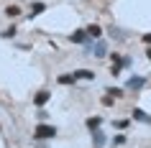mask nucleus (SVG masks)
Returning a JSON list of instances; mask_svg holds the SVG:
<instances>
[{"label":"nucleus","mask_w":151,"mask_h":148,"mask_svg":"<svg viewBox=\"0 0 151 148\" xmlns=\"http://www.w3.org/2000/svg\"><path fill=\"white\" fill-rule=\"evenodd\" d=\"M56 135V125H49V123H39L33 128V140H49Z\"/></svg>","instance_id":"1"},{"label":"nucleus","mask_w":151,"mask_h":148,"mask_svg":"<svg viewBox=\"0 0 151 148\" xmlns=\"http://www.w3.org/2000/svg\"><path fill=\"white\" fill-rule=\"evenodd\" d=\"M85 54H92L97 59H103L108 54V44L105 41H90V44H85Z\"/></svg>","instance_id":"2"},{"label":"nucleus","mask_w":151,"mask_h":148,"mask_svg":"<svg viewBox=\"0 0 151 148\" xmlns=\"http://www.w3.org/2000/svg\"><path fill=\"white\" fill-rule=\"evenodd\" d=\"M143 87H146V77H141V74H133V77L126 82V89H128V92H141Z\"/></svg>","instance_id":"3"},{"label":"nucleus","mask_w":151,"mask_h":148,"mask_svg":"<svg viewBox=\"0 0 151 148\" xmlns=\"http://www.w3.org/2000/svg\"><path fill=\"white\" fill-rule=\"evenodd\" d=\"M51 100V92H49V89H39V92L33 94V105H36V107H44V105H46V102Z\"/></svg>","instance_id":"4"},{"label":"nucleus","mask_w":151,"mask_h":148,"mask_svg":"<svg viewBox=\"0 0 151 148\" xmlns=\"http://www.w3.org/2000/svg\"><path fill=\"white\" fill-rule=\"evenodd\" d=\"M131 117H133V120H138V123L151 125V115L146 112V110H141V107H133V110H131Z\"/></svg>","instance_id":"5"},{"label":"nucleus","mask_w":151,"mask_h":148,"mask_svg":"<svg viewBox=\"0 0 151 148\" xmlns=\"http://www.w3.org/2000/svg\"><path fill=\"white\" fill-rule=\"evenodd\" d=\"M72 44H90V36H87V28H80V31H74L69 36Z\"/></svg>","instance_id":"6"},{"label":"nucleus","mask_w":151,"mask_h":148,"mask_svg":"<svg viewBox=\"0 0 151 148\" xmlns=\"http://www.w3.org/2000/svg\"><path fill=\"white\" fill-rule=\"evenodd\" d=\"M105 143H108V135H105L103 130H95V133H92V148H103Z\"/></svg>","instance_id":"7"},{"label":"nucleus","mask_w":151,"mask_h":148,"mask_svg":"<svg viewBox=\"0 0 151 148\" xmlns=\"http://www.w3.org/2000/svg\"><path fill=\"white\" fill-rule=\"evenodd\" d=\"M85 125H87V130H90V133H95V130H100V125H103V117H100V115L87 117V120H85Z\"/></svg>","instance_id":"8"},{"label":"nucleus","mask_w":151,"mask_h":148,"mask_svg":"<svg viewBox=\"0 0 151 148\" xmlns=\"http://www.w3.org/2000/svg\"><path fill=\"white\" fill-rule=\"evenodd\" d=\"M44 10H46V3L36 0V3H31V13H28V18H36V16H41Z\"/></svg>","instance_id":"9"},{"label":"nucleus","mask_w":151,"mask_h":148,"mask_svg":"<svg viewBox=\"0 0 151 148\" xmlns=\"http://www.w3.org/2000/svg\"><path fill=\"white\" fill-rule=\"evenodd\" d=\"M72 74H74V79H87V82L95 79V71L92 69H77V71H72Z\"/></svg>","instance_id":"10"},{"label":"nucleus","mask_w":151,"mask_h":148,"mask_svg":"<svg viewBox=\"0 0 151 148\" xmlns=\"http://www.w3.org/2000/svg\"><path fill=\"white\" fill-rule=\"evenodd\" d=\"M3 13H5L8 18H18V16H21V8H18L16 3H10V5H5V8H3Z\"/></svg>","instance_id":"11"},{"label":"nucleus","mask_w":151,"mask_h":148,"mask_svg":"<svg viewBox=\"0 0 151 148\" xmlns=\"http://www.w3.org/2000/svg\"><path fill=\"white\" fill-rule=\"evenodd\" d=\"M87 36H90V39H95V41H100V36H103V28H100L97 23L87 26Z\"/></svg>","instance_id":"12"},{"label":"nucleus","mask_w":151,"mask_h":148,"mask_svg":"<svg viewBox=\"0 0 151 148\" xmlns=\"http://www.w3.org/2000/svg\"><path fill=\"white\" fill-rule=\"evenodd\" d=\"M126 140H128V135L118 133V135H113V138H110V146H113V148H118V146H126Z\"/></svg>","instance_id":"13"},{"label":"nucleus","mask_w":151,"mask_h":148,"mask_svg":"<svg viewBox=\"0 0 151 148\" xmlns=\"http://www.w3.org/2000/svg\"><path fill=\"white\" fill-rule=\"evenodd\" d=\"M105 92L110 94L113 100H118V97H123V94H126V89H120V87H108V89H105Z\"/></svg>","instance_id":"14"},{"label":"nucleus","mask_w":151,"mask_h":148,"mask_svg":"<svg viewBox=\"0 0 151 148\" xmlns=\"http://www.w3.org/2000/svg\"><path fill=\"white\" fill-rule=\"evenodd\" d=\"M59 84H74L77 79H74V74H59V79H56Z\"/></svg>","instance_id":"15"},{"label":"nucleus","mask_w":151,"mask_h":148,"mask_svg":"<svg viewBox=\"0 0 151 148\" xmlns=\"http://www.w3.org/2000/svg\"><path fill=\"white\" fill-rule=\"evenodd\" d=\"M110 36H113L115 41H126V33L120 31V28H115V26H110Z\"/></svg>","instance_id":"16"},{"label":"nucleus","mask_w":151,"mask_h":148,"mask_svg":"<svg viewBox=\"0 0 151 148\" xmlns=\"http://www.w3.org/2000/svg\"><path fill=\"white\" fill-rule=\"evenodd\" d=\"M16 33H18V28H16V26H10V28H5V31L0 33V39H13Z\"/></svg>","instance_id":"17"},{"label":"nucleus","mask_w":151,"mask_h":148,"mask_svg":"<svg viewBox=\"0 0 151 148\" xmlns=\"http://www.w3.org/2000/svg\"><path fill=\"white\" fill-rule=\"evenodd\" d=\"M113 125H115L118 130H126L128 125H131V120H115V123H113Z\"/></svg>","instance_id":"18"},{"label":"nucleus","mask_w":151,"mask_h":148,"mask_svg":"<svg viewBox=\"0 0 151 148\" xmlns=\"http://www.w3.org/2000/svg\"><path fill=\"white\" fill-rule=\"evenodd\" d=\"M123 66H126V69H131V66H133V59H131V56H123Z\"/></svg>","instance_id":"19"},{"label":"nucleus","mask_w":151,"mask_h":148,"mask_svg":"<svg viewBox=\"0 0 151 148\" xmlns=\"http://www.w3.org/2000/svg\"><path fill=\"white\" fill-rule=\"evenodd\" d=\"M103 105H105V107H110V105H113V97H110V94H105V97H103Z\"/></svg>","instance_id":"20"},{"label":"nucleus","mask_w":151,"mask_h":148,"mask_svg":"<svg viewBox=\"0 0 151 148\" xmlns=\"http://www.w3.org/2000/svg\"><path fill=\"white\" fill-rule=\"evenodd\" d=\"M46 117H49L46 110H39V120H41V123H46Z\"/></svg>","instance_id":"21"},{"label":"nucleus","mask_w":151,"mask_h":148,"mask_svg":"<svg viewBox=\"0 0 151 148\" xmlns=\"http://www.w3.org/2000/svg\"><path fill=\"white\" fill-rule=\"evenodd\" d=\"M141 41L146 44V46H151V33H143V36H141Z\"/></svg>","instance_id":"22"},{"label":"nucleus","mask_w":151,"mask_h":148,"mask_svg":"<svg viewBox=\"0 0 151 148\" xmlns=\"http://www.w3.org/2000/svg\"><path fill=\"white\" fill-rule=\"evenodd\" d=\"M146 59H149V61H151V46L146 49Z\"/></svg>","instance_id":"23"}]
</instances>
